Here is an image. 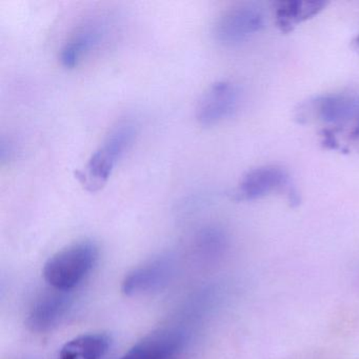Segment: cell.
Instances as JSON below:
<instances>
[{
    "label": "cell",
    "instance_id": "cell-7",
    "mask_svg": "<svg viewBox=\"0 0 359 359\" xmlns=\"http://www.w3.org/2000/svg\"><path fill=\"white\" fill-rule=\"evenodd\" d=\"M289 182V175L285 170L276 165H264L248 172L236 192L238 201H256L272 193L280 191Z\"/></svg>",
    "mask_w": 359,
    "mask_h": 359
},
{
    "label": "cell",
    "instance_id": "cell-11",
    "mask_svg": "<svg viewBox=\"0 0 359 359\" xmlns=\"http://www.w3.org/2000/svg\"><path fill=\"white\" fill-rule=\"evenodd\" d=\"M323 0H287L275 6V24L283 33H290L302 22L318 15L327 7Z\"/></svg>",
    "mask_w": 359,
    "mask_h": 359
},
{
    "label": "cell",
    "instance_id": "cell-4",
    "mask_svg": "<svg viewBox=\"0 0 359 359\" xmlns=\"http://www.w3.org/2000/svg\"><path fill=\"white\" fill-rule=\"evenodd\" d=\"M264 16L253 5H239L224 12L214 26V36L224 45H236L259 32Z\"/></svg>",
    "mask_w": 359,
    "mask_h": 359
},
{
    "label": "cell",
    "instance_id": "cell-14",
    "mask_svg": "<svg viewBox=\"0 0 359 359\" xmlns=\"http://www.w3.org/2000/svg\"><path fill=\"white\" fill-rule=\"evenodd\" d=\"M355 45H356V49H357V51H358V53H359V36L357 37L356 41H355Z\"/></svg>",
    "mask_w": 359,
    "mask_h": 359
},
{
    "label": "cell",
    "instance_id": "cell-3",
    "mask_svg": "<svg viewBox=\"0 0 359 359\" xmlns=\"http://www.w3.org/2000/svg\"><path fill=\"white\" fill-rule=\"evenodd\" d=\"M239 88L231 81L212 85L199 100L196 119L201 126L211 127L232 117L241 106Z\"/></svg>",
    "mask_w": 359,
    "mask_h": 359
},
{
    "label": "cell",
    "instance_id": "cell-2",
    "mask_svg": "<svg viewBox=\"0 0 359 359\" xmlns=\"http://www.w3.org/2000/svg\"><path fill=\"white\" fill-rule=\"evenodd\" d=\"M135 134V125L131 121H119L111 129L100 148L90 157L85 171L77 172V178L88 190H100L108 182L117 161L133 142Z\"/></svg>",
    "mask_w": 359,
    "mask_h": 359
},
{
    "label": "cell",
    "instance_id": "cell-12",
    "mask_svg": "<svg viewBox=\"0 0 359 359\" xmlns=\"http://www.w3.org/2000/svg\"><path fill=\"white\" fill-rule=\"evenodd\" d=\"M112 338L106 333L77 336L60 350L58 359H102L110 350Z\"/></svg>",
    "mask_w": 359,
    "mask_h": 359
},
{
    "label": "cell",
    "instance_id": "cell-5",
    "mask_svg": "<svg viewBox=\"0 0 359 359\" xmlns=\"http://www.w3.org/2000/svg\"><path fill=\"white\" fill-rule=\"evenodd\" d=\"M187 342L188 335L184 330L159 329L134 344L121 359H178Z\"/></svg>",
    "mask_w": 359,
    "mask_h": 359
},
{
    "label": "cell",
    "instance_id": "cell-1",
    "mask_svg": "<svg viewBox=\"0 0 359 359\" xmlns=\"http://www.w3.org/2000/svg\"><path fill=\"white\" fill-rule=\"evenodd\" d=\"M100 257L94 241H81L60 250L43 266V278L57 291L70 292L93 270Z\"/></svg>",
    "mask_w": 359,
    "mask_h": 359
},
{
    "label": "cell",
    "instance_id": "cell-8",
    "mask_svg": "<svg viewBox=\"0 0 359 359\" xmlns=\"http://www.w3.org/2000/svg\"><path fill=\"white\" fill-rule=\"evenodd\" d=\"M72 304L68 292L54 290L36 300L27 318V325L35 333H45L60 325Z\"/></svg>",
    "mask_w": 359,
    "mask_h": 359
},
{
    "label": "cell",
    "instance_id": "cell-6",
    "mask_svg": "<svg viewBox=\"0 0 359 359\" xmlns=\"http://www.w3.org/2000/svg\"><path fill=\"white\" fill-rule=\"evenodd\" d=\"M173 273L174 262L171 258H155L128 273L121 289L128 296L149 294L167 285Z\"/></svg>",
    "mask_w": 359,
    "mask_h": 359
},
{
    "label": "cell",
    "instance_id": "cell-9",
    "mask_svg": "<svg viewBox=\"0 0 359 359\" xmlns=\"http://www.w3.org/2000/svg\"><path fill=\"white\" fill-rule=\"evenodd\" d=\"M308 116L321 123H342L359 115V96L350 94H329L309 102L304 108ZM304 111V112H306Z\"/></svg>",
    "mask_w": 359,
    "mask_h": 359
},
{
    "label": "cell",
    "instance_id": "cell-13",
    "mask_svg": "<svg viewBox=\"0 0 359 359\" xmlns=\"http://www.w3.org/2000/svg\"><path fill=\"white\" fill-rule=\"evenodd\" d=\"M352 138L356 142H359V119L358 123H357L356 127L354 128L352 132Z\"/></svg>",
    "mask_w": 359,
    "mask_h": 359
},
{
    "label": "cell",
    "instance_id": "cell-10",
    "mask_svg": "<svg viewBox=\"0 0 359 359\" xmlns=\"http://www.w3.org/2000/svg\"><path fill=\"white\" fill-rule=\"evenodd\" d=\"M106 33V26L100 20H90L71 35L60 52V62L68 69L76 67L83 58L100 45Z\"/></svg>",
    "mask_w": 359,
    "mask_h": 359
}]
</instances>
